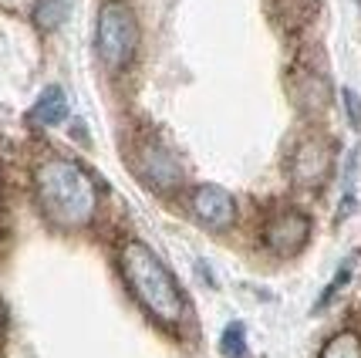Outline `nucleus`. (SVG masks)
Masks as SVG:
<instances>
[{"label":"nucleus","instance_id":"f257e3e1","mask_svg":"<svg viewBox=\"0 0 361 358\" xmlns=\"http://www.w3.org/2000/svg\"><path fill=\"white\" fill-rule=\"evenodd\" d=\"M34 189H37V203L44 210V217L54 227L64 230H81L94 220L98 210V189H94L92 176L81 169L75 159L51 156L44 159L37 172H34Z\"/></svg>","mask_w":361,"mask_h":358},{"label":"nucleus","instance_id":"f03ea898","mask_svg":"<svg viewBox=\"0 0 361 358\" xmlns=\"http://www.w3.org/2000/svg\"><path fill=\"white\" fill-rule=\"evenodd\" d=\"M122 274H126L132 294L142 301V308L149 314H156L159 321L176 325L183 311H186V301L176 287L173 274L166 270V264L156 257V250L145 247L142 240H126L122 247Z\"/></svg>","mask_w":361,"mask_h":358},{"label":"nucleus","instance_id":"7ed1b4c3","mask_svg":"<svg viewBox=\"0 0 361 358\" xmlns=\"http://www.w3.org/2000/svg\"><path fill=\"white\" fill-rule=\"evenodd\" d=\"M94 47H98V58H102L105 68H111V71H122V68L132 64L135 51H139V24H135V14L128 11L126 4L109 0V4L98 11Z\"/></svg>","mask_w":361,"mask_h":358},{"label":"nucleus","instance_id":"20e7f679","mask_svg":"<svg viewBox=\"0 0 361 358\" xmlns=\"http://www.w3.org/2000/svg\"><path fill=\"white\" fill-rule=\"evenodd\" d=\"M307 237H311V220H307V213H300V210H281L264 227V240H267V247L277 257L300 253L304 244H307Z\"/></svg>","mask_w":361,"mask_h":358},{"label":"nucleus","instance_id":"39448f33","mask_svg":"<svg viewBox=\"0 0 361 358\" xmlns=\"http://www.w3.org/2000/svg\"><path fill=\"white\" fill-rule=\"evenodd\" d=\"M192 213L209 230H226L236 220V200L223 186H200L192 193Z\"/></svg>","mask_w":361,"mask_h":358},{"label":"nucleus","instance_id":"423d86ee","mask_svg":"<svg viewBox=\"0 0 361 358\" xmlns=\"http://www.w3.org/2000/svg\"><path fill=\"white\" fill-rule=\"evenodd\" d=\"M294 183L300 186H321L331 172V145L324 139H304L294 153Z\"/></svg>","mask_w":361,"mask_h":358},{"label":"nucleus","instance_id":"0eeeda50","mask_svg":"<svg viewBox=\"0 0 361 358\" xmlns=\"http://www.w3.org/2000/svg\"><path fill=\"white\" fill-rule=\"evenodd\" d=\"M142 176H145L156 189H176L179 183H183L179 162H176L166 149H159V145H152V149L142 156Z\"/></svg>","mask_w":361,"mask_h":358},{"label":"nucleus","instance_id":"6e6552de","mask_svg":"<svg viewBox=\"0 0 361 358\" xmlns=\"http://www.w3.org/2000/svg\"><path fill=\"white\" fill-rule=\"evenodd\" d=\"M31 119L37 125H58V122H64V119H68V95H64L58 85L44 88V92H41V98L34 102Z\"/></svg>","mask_w":361,"mask_h":358},{"label":"nucleus","instance_id":"1a4fd4ad","mask_svg":"<svg viewBox=\"0 0 361 358\" xmlns=\"http://www.w3.org/2000/svg\"><path fill=\"white\" fill-rule=\"evenodd\" d=\"M71 14V0H37L34 4V24L41 31H54L61 28L64 20Z\"/></svg>","mask_w":361,"mask_h":358},{"label":"nucleus","instance_id":"9d476101","mask_svg":"<svg viewBox=\"0 0 361 358\" xmlns=\"http://www.w3.org/2000/svg\"><path fill=\"white\" fill-rule=\"evenodd\" d=\"M321 358H361V338L355 331H341L324 345Z\"/></svg>","mask_w":361,"mask_h":358},{"label":"nucleus","instance_id":"9b49d317","mask_svg":"<svg viewBox=\"0 0 361 358\" xmlns=\"http://www.w3.org/2000/svg\"><path fill=\"white\" fill-rule=\"evenodd\" d=\"M220 352L226 358H243L247 355V345H243V325H226V331L220 335Z\"/></svg>","mask_w":361,"mask_h":358},{"label":"nucleus","instance_id":"f8f14e48","mask_svg":"<svg viewBox=\"0 0 361 358\" xmlns=\"http://www.w3.org/2000/svg\"><path fill=\"white\" fill-rule=\"evenodd\" d=\"M345 109H348V119H351V125H361V102H358V95L351 92V88H345Z\"/></svg>","mask_w":361,"mask_h":358}]
</instances>
